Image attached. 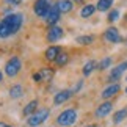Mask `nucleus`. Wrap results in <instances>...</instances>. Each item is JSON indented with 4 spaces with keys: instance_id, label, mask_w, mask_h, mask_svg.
Listing matches in <instances>:
<instances>
[{
    "instance_id": "1",
    "label": "nucleus",
    "mask_w": 127,
    "mask_h": 127,
    "mask_svg": "<svg viewBox=\"0 0 127 127\" xmlns=\"http://www.w3.org/2000/svg\"><path fill=\"white\" fill-rule=\"evenodd\" d=\"M24 25V14L21 13H11L5 16L0 21V38H9L22 28Z\"/></svg>"
},
{
    "instance_id": "2",
    "label": "nucleus",
    "mask_w": 127,
    "mask_h": 127,
    "mask_svg": "<svg viewBox=\"0 0 127 127\" xmlns=\"http://www.w3.org/2000/svg\"><path fill=\"white\" fill-rule=\"evenodd\" d=\"M77 121V110L75 108H67L64 111H61L57 118V124L61 127H71L74 126Z\"/></svg>"
},
{
    "instance_id": "3",
    "label": "nucleus",
    "mask_w": 127,
    "mask_h": 127,
    "mask_svg": "<svg viewBox=\"0 0 127 127\" xmlns=\"http://www.w3.org/2000/svg\"><path fill=\"white\" fill-rule=\"evenodd\" d=\"M49 116H50V110L49 108H39V110H36L33 115H30L27 118V124L30 127H38L42 123H46L49 119Z\"/></svg>"
},
{
    "instance_id": "4",
    "label": "nucleus",
    "mask_w": 127,
    "mask_h": 127,
    "mask_svg": "<svg viewBox=\"0 0 127 127\" xmlns=\"http://www.w3.org/2000/svg\"><path fill=\"white\" fill-rule=\"evenodd\" d=\"M22 69V61L19 57H11L9 60L6 61V64H5V74L8 77H16L19 72Z\"/></svg>"
},
{
    "instance_id": "5",
    "label": "nucleus",
    "mask_w": 127,
    "mask_h": 127,
    "mask_svg": "<svg viewBox=\"0 0 127 127\" xmlns=\"http://www.w3.org/2000/svg\"><path fill=\"white\" fill-rule=\"evenodd\" d=\"M52 5H50V0H36L35 5H33V11H35V14L38 17H42L46 19L47 13L50 11Z\"/></svg>"
},
{
    "instance_id": "6",
    "label": "nucleus",
    "mask_w": 127,
    "mask_h": 127,
    "mask_svg": "<svg viewBox=\"0 0 127 127\" xmlns=\"http://www.w3.org/2000/svg\"><path fill=\"white\" fill-rule=\"evenodd\" d=\"M126 71H127V60L123 61V63H119L118 66L111 67L110 72H108V80L111 82V83H116L118 80H121V75H123Z\"/></svg>"
},
{
    "instance_id": "7",
    "label": "nucleus",
    "mask_w": 127,
    "mask_h": 127,
    "mask_svg": "<svg viewBox=\"0 0 127 127\" xmlns=\"http://www.w3.org/2000/svg\"><path fill=\"white\" fill-rule=\"evenodd\" d=\"M53 75H55V71L52 69V67H42L41 71H38L33 74V80L36 82V83H39V82H50L53 79Z\"/></svg>"
},
{
    "instance_id": "8",
    "label": "nucleus",
    "mask_w": 127,
    "mask_h": 127,
    "mask_svg": "<svg viewBox=\"0 0 127 127\" xmlns=\"http://www.w3.org/2000/svg\"><path fill=\"white\" fill-rule=\"evenodd\" d=\"M63 35H64V30H63L61 27H58V25H53V27H50L47 30L46 38H47L49 42H57V41H60L63 38Z\"/></svg>"
},
{
    "instance_id": "9",
    "label": "nucleus",
    "mask_w": 127,
    "mask_h": 127,
    "mask_svg": "<svg viewBox=\"0 0 127 127\" xmlns=\"http://www.w3.org/2000/svg\"><path fill=\"white\" fill-rule=\"evenodd\" d=\"M104 39L107 42H111V44H119L121 42V35L118 32L116 27H108L104 33Z\"/></svg>"
},
{
    "instance_id": "10",
    "label": "nucleus",
    "mask_w": 127,
    "mask_h": 127,
    "mask_svg": "<svg viewBox=\"0 0 127 127\" xmlns=\"http://www.w3.org/2000/svg\"><path fill=\"white\" fill-rule=\"evenodd\" d=\"M111 110H113V104L110 100H105L104 104H100L96 108L94 115H96V118H105V116H108L111 113Z\"/></svg>"
},
{
    "instance_id": "11",
    "label": "nucleus",
    "mask_w": 127,
    "mask_h": 127,
    "mask_svg": "<svg viewBox=\"0 0 127 127\" xmlns=\"http://www.w3.org/2000/svg\"><path fill=\"white\" fill-rule=\"evenodd\" d=\"M60 16H61V13L58 11V8H57V5H52V8H50V11L47 13V16H46V24H49L50 27L53 25H57V22L60 21Z\"/></svg>"
},
{
    "instance_id": "12",
    "label": "nucleus",
    "mask_w": 127,
    "mask_h": 127,
    "mask_svg": "<svg viewBox=\"0 0 127 127\" xmlns=\"http://www.w3.org/2000/svg\"><path fill=\"white\" fill-rule=\"evenodd\" d=\"M71 96H72L71 90H61V91H58L57 94L53 96V104H55V105H61V104H64V102L69 100Z\"/></svg>"
},
{
    "instance_id": "13",
    "label": "nucleus",
    "mask_w": 127,
    "mask_h": 127,
    "mask_svg": "<svg viewBox=\"0 0 127 127\" xmlns=\"http://www.w3.org/2000/svg\"><path fill=\"white\" fill-rule=\"evenodd\" d=\"M119 91H121V85L119 83H110L107 88H104L102 97H104V99H111V97H115Z\"/></svg>"
},
{
    "instance_id": "14",
    "label": "nucleus",
    "mask_w": 127,
    "mask_h": 127,
    "mask_svg": "<svg viewBox=\"0 0 127 127\" xmlns=\"http://www.w3.org/2000/svg\"><path fill=\"white\" fill-rule=\"evenodd\" d=\"M55 5L60 13H71L74 9V2L72 0H58Z\"/></svg>"
},
{
    "instance_id": "15",
    "label": "nucleus",
    "mask_w": 127,
    "mask_h": 127,
    "mask_svg": "<svg viewBox=\"0 0 127 127\" xmlns=\"http://www.w3.org/2000/svg\"><path fill=\"white\" fill-rule=\"evenodd\" d=\"M61 53V49L58 47V46H50L46 50V60H49V61H55L57 60V57Z\"/></svg>"
},
{
    "instance_id": "16",
    "label": "nucleus",
    "mask_w": 127,
    "mask_h": 127,
    "mask_svg": "<svg viewBox=\"0 0 127 127\" xmlns=\"http://www.w3.org/2000/svg\"><path fill=\"white\" fill-rule=\"evenodd\" d=\"M96 13V5H93V3H88V5H83L80 9V16L83 17V19H88V17H91L93 14Z\"/></svg>"
},
{
    "instance_id": "17",
    "label": "nucleus",
    "mask_w": 127,
    "mask_h": 127,
    "mask_svg": "<svg viewBox=\"0 0 127 127\" xmlns=\"http://www.w3.org/2000/svg\"><path fill=\"white\" fill-rule=\"evenodd\" d=\"M24 96V86L21 83H16L9 88V97L11 99H19V97Z\"/></svg>"
},
{
    "instance_id": "18",
    "label": "nucleus",
    "mask_w": 127,
    "mask_h": 127,
    "mask_svg": "<svg viewBox=\"0 0 127 127\" xmlns=\"http://www.w3.org/2000/svg\"><path fill=\"white\" fill-rule=\"evenodd\" d=\"M36 110H38V100L35 99V100H30L25 107H24V111H22V113H24V116H27V118H28V116L33 115Z\"/></svg>"
},
{
    "instance_id": "19",
    "label": "nucleus",
    "mask_w": 127,
    "mask_h": 127,
    "mask_svg": "<svg viewBox=\"0 0 127 127\" xmlns=\"http://www.w3.org/2000/svg\"><path fill=\"white\" fill-rule=\"evenodd\" d=\"M111 5H113V0H97L96 9H97V11L105 13V11H108V9L111 8Z\"/></svg>"
},
{
    "instance_id": "20",
    "label": "nucleus",
    "mask_w": 127,
    "mask_h": 127,
    "mask_svg": "<svg viewBox=\"0 0 127 127\" xmlns=\"http://www.w3.org/2000/svg\"><path fill=\"white\" fill-rule=\"evenodd\" d=\"M75 42L80 44V46H90V44L94 42V36L93 35H82L75 38Z\"/></svg>"
},
{
    "instance_id": "21",
    "label": "nucleus",
    "mask_w": 127,
    "mask_h": 127,
    "mask_svg": "<svg viewBox=\"0 0 127 127\" xmlns=\"http://www.w3.org/2000/svg\"><path fill=\"white\" fill-rule=\"evenodd\" d=\"M126 118H127V108H121L119 111H116V113H115L113 123H115V124H121Z\"/></svg>"
},
{
    "instance_id": "22",
    "label": "nucleus",
    "mask_w": 127,
    "mask_h": 127,
    "mask_svg": "<svg viewBox=\"0 0 127 127\" xmlns=\"http://www.w3.org/2000/svg\"><path fill=\"white\" fill-rule=\"evenodd\" d=\"M96 66H97V64H96V61H94V60H90V61H86L85 64H83V69H82V72H83V75H85V77H86V75H90L91 72L96 69Z\"/></svg>"
},
{
    "instance_id": "23",
    "label": "nucleus",
    "mask_w": 127,
    "mask_h": 127,
    "mask_svg": "<svg viewBox=\"0 0 127 127\" xmlns=\"http://www.w3.org/2000/svg\"><path fill=\"white\" fill-rule=\"evenodd\" d=\"M111 63H113V58H111V57H105L104 60H102L99 64H97V69L105 71V69H108V67L111 66Z\"/></svg>"
},
{
    "instance_id": "24",
    "label": "nucleus",
    "mask_w": 127,
    "mask_h": 127,
    "mask_svg": "<svg viewBox=\"0 0 127 127\" xmlns=\"http://www.w3.org/2000/svg\"><path fill=\"white\" fill-rule=\"evenodd\" d=\"M69 61V55H67V53H64V52H61L60 55L57 57V60H55V63H57V66H64L66 63Z\"/></svg>"
},
{
    "instance_id": "25",
    "label": "nucleus",
    "mask_w": 127,
    "mask_h": 127,
    "mask_svg": "<svg viewBox=\"0 0 127 127\" xmlns=\"http://www.w3.org/2000/svg\"><path fill=\"white\" fill-rule=\"evenodd\" d=\"M107 19H108V22H116L119 19V11L118 9H111V11L108 13V17Z\"/></svg>"
},
{
    "instance_id": "26",
    "label": "nucleus",
    "mask_w": 127,
    "mask_h": 127,
    "mask_svg": "<svg viewBox=\"0 0 127 127\" xmlns=\"http://www.w3.org/2000/svg\"><path fill=\"white\" fill-rule=\"evenodd\" d=\"M5 3L9 5V6H17V5L22 3V0H5Z\"/></svg>"
},
{
    "instance_id": "27",
    "label": "nucleus",
    "mask_w": 127,
    "mask_h": 127,
    "mask_svg": "<svg viewBox=\"0 0 127 127\" xmlns=\"http://www.w3.org/2000/svg\"><path fill=\"white\" fill-rule=\"evenodd\" d=\"M82 85H83V80H80V82H79V83H77V85H75V88H74V90H71V91H72V94H74V93H77V91H79V90H80V88H82Z\"/></svg>"
},
{
    "instance_id": "28",
    "label": "nucleus",
    "mask_w": 127,
    "mask_h": 127,
    "mask_svg": "<svg viewBox=\"0 0 127 127\" xmlns=\"http://www.w3.org/2000/svg\"><path fill=\"white\" fill-rule=\"evenodd\" d=\"M0 127H13L11 124H6V123H3V121H0Z\"/></svg>"
},
{
    "instance_id": "29",
    "label": "nucleus",
    "mask_w": 127,
    "mask_h": 127,
    "mask_svg": "<svg viewBox=\"0 0 127 127\" xmlns=\"http://www.w3.org/2000/svg\"><path fill=\"white\" fill-rule=\"evenodd\" d=\"M72 2H75V3H82V5H83L85 0H72Z\"/></svg>"
},
{
    "instance_id": "30",
    "label": "nucleus",
    "mask_w": 127,
    "mask_h": 127,
    "mask_svg": "<svg viewBox=\"0 0 127 127\" xmlns=\"http://www.w3.org/2000/svg\"><path fill=\"white\" fill-rule=\"evenodd\" d=\"M2 79H3V74H2V71H0V82H2Z\"/></svg>"
},
{
    "instance_id": "31",
    "label": "nucleus",
    "mask_w": 127,
    "mask_h": 127,
    "mask_svg": "<svg viewBox=\"0 0 127 127\" xmlns=\"http://www.w3.org/2000/svg\"><path fill=\"white\" fill-rule=\"evenodd\" d=\"M86 127H97L96 124H90V126H86Z\"/></svg>"
},
{
    "instance_id": "32",
    "label": "nucleus",
    "mask_w": 127,
    "mask_h": 127,
    "mask_svg": "<svg viewBox=\"0 0 127 127\" xmlns=\"http://www.w3.org/2000/svg\"><path fill=\"white\" fill-rule=\"evenodd\" d=\"M126 94H127V86H126Z\"/></svg>"
},
{
    "instance_id": "33",
    "label": "nucleus",
    "mask_w": 127,
    "mask_h": 127,
    "mask_svg": "<svg viewBox=\"0 0 127 127\" xmlns=\"http://www.w3.org/2000/svg\"><path fill=\"white\" fill-rule=\"evenodd\" d=\"M126 44H127V38H126Z\"/></svg>"
},
{
    "instance_id": "34",
    "label": "nucleus",
    "mask_w": 127,
    "mask_h": 127,
    "mask_svg": "<svg viewBox=\"0 0 127 127\" xmlns=\"http://www.w3.org/2000/svg\"><path fill=\"white\" fill-rule=\"evenodd\" d=\"M126 22H127V17H126Z\"/></svg>"
},
{
    "instance_id": "35",
    "label": "nucleus",
    "mask_w": 127,
    "mask_h": 127,
    "mask_svg": "<svg viewBox=\"0 0 127 127\" xmlns=\"http://www.w3.org/2000/svg\"><path fill=\"white\" fill-rule=\"evenodd\" d=\"M126 80H127V77H126Z\"/></svg>"
}]
</instances>
